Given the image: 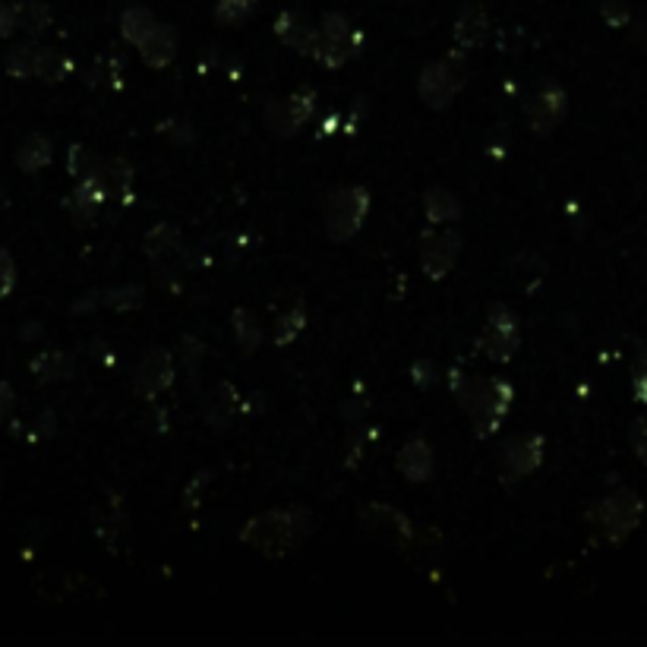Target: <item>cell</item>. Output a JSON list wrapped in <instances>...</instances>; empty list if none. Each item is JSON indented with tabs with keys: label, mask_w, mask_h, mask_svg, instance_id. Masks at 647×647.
Returning <instances> with one entry per match:
<instances>
[{
	"label": "cell",
	"mask_w": 647,
	"mask_h": 647,
	"mask_svg": "<svg viewBox=\"0 0 647 647\" xmlns=\"http://www.w3.org/2000/svg\"><path fill=\"white\" fill-rule=\"evenodd\" d=\"M487 35H490V16L483 13V10H464L458 16V23H455V42L461 48H477L487 42Z\"/></svg>",
	"instance_id": "16"
},
{
	"label": "cell",
	"mask_w": 647,
	"mask_h": 647,
	"mask_svg": "<svg viewBox=\"0 0 647 647\" xmlns=\"http://www.w3.org/2000/svg\"><path fill=\"white\" fill-rule=\"evenodd\" d=\"M234 332H237V345L244 351H256L262 341V329L253 313L247 310H234Z\"/></svg>",
	"instance_id": "22"
},
{
	"label": "cell",
	"mask_w": 647,
	"mask_h": 647,
	"mask_svg": "<svg viewBox=\"0 0 647 647\" xmlns=\"http://www.w3.org/2000/svg\"><path fill=\"white\" fill-rule=\"evenodd\" d=\"M139 51H143V57H146L149 67H155V70L168 67L171 60H174V51H177V35H174V29L155 26V29L146 35V42L139 45Z\"/></svg>",
	"instance_id": "15"
},
{
	"label": "cell",
	"mask_w": 647,
	"mask_h": 647,
	"mask_svg": "<svg viewBox=\"0 0 647 647\" xmlns=\"http://www.w3.org/2000/svg\"><path fill=\"white\" fill-rule=\"evenodd\" d=\"M19 10V26H26L29 32H42L51 23V10L45 4H23Z\"/></svg>",
	"instance_id": "27"
},
{
	"label": "cell",
	"mask_w": 647,
	"mask_h": 647,
	"mask_svg": "<svg viewBox=\"0 0 647 647\" xmlns=\"http://www.w3.org/2000/svg\"><path fill=\"white\" fill-rule=\"evenodd\" d=\"M600 13H603V19L610 26H625V23H629V16H632V4H629V0H603Z\"/></svg>",
	"instance_id": "29"
},
{
	"label": "cell",
	"mask_w": 647,
	"mask_h": 647,
	"mask_svg": "<svg viewBox=\"0 0 647 647\" xmlns=\"http://www.w3.org/2000/svg\"><path fill=\"white\" fill-rule=\"evenodd\" d=\"M38 45L26 42V45H16L10 54H7V73L10 76H32L38 70Z\"/></svg>",
	"instance_id": "21"
},
{
	"label": "cell",
	"mask_w": 647,
	"mask_h": 647,
	"mask_svg": "<svg viewBox=\"0 0 647 647\" xmlns=\"http://www.w3.org/2000/svg\"><path fill=\"white\" fill-rule=\"evenodd\" d=\"M313 105H316V95L310 89L281 98L275 105H269V127L278 136H291L307 124V117L313 114Z\"/></svg>",
	"instance_id": "8"
},
{
	"label": "cell",
	"mask_w": 647,
	"mask_h": 647,
	"mask_svg": "<svg viewBox=\"0 0 647 647\" xmlns=\"http://www.w3.org/2000/svg\"><path fill=\"white\" fill-rule=\"evenodd\" d=\"M641 512H644V505H641L638 493L619 490V493H613V496H606L603 502H597V509L591 512V521L603 531L606 540L619 543V540H625V537H629V534L638 528Z\"/></svg>",
	"instance_id": "3"
},
{
	"label": "cell",
	"mask_w": 647,
	"mask_h": 647,
	"mask_svg": "<svg viewBox=\"0 0 647 647\" xmlns=\"http://www.w3.org/2000/svg\"><path fill=\"white\" fill-rule=\"evenodd\" d=\"M174 382V360L168 351H152L143 363H139L136 379H133V389L136 395L152 398L158 392H165Z\"/></svg>",
	"instance_id": "10"
},
{
	"label": "cell",
	"mask_w": 647,
	"mask_h": 647,
	"mask_svg": "<svg viewBox=\"0 0 647 647\" xmlns=\"http://www.w3.org/2000/svg\"><path fill=\"white\" fill-rule=\"evenodd\" d=\"M458 401L464 404V411L474 417V427L480 436H490L502 414L512 404V386L502 379H464L458 386Z\"/></svg>",
	"instance_id": "1"
},
{
	"label": "cell",
	"mask_w": 647,
	"mask_h": 647,
	"mask_svg": "<svg viewBox=\"0 0 647 647\" xmlns=\"http://www.w3.org/2000/svg\"><path fill=\"white\" fill-rule=\"evenodd\" d=\"M423 209H427L430 221H455L461 215L458 199H452L446 190H430L423 196Z\"/></svg>",
	"instance_id": "20"
},
{
	"label": "cell",
	"mask_w": 647,
	"mask_h": 647,
	"mask_svg": "<svg viewBox=\"0 0 647 647\" xmlns=\"http://www.w3.org/2000/svg\"><path fill=\"white\" fill-rule=\"evenodd\" d=\"M303 518L307 515L297 509L253 518L247 528L240 531V540H247L250 547L262 553H288L297 547V540H303V531L310 528V521H303Z\"/></svg>",
	"instance_id": "2"
},
{
	"label": "cell",
	"mask_w": 647,
	"mask_h": 647,
	"mask_svg": "<svg viewBox=\"0 0 647 647\" xmlns=\"http://www.w3.org/2000/svg\"><path fill=\"white\" fill-rule=\"evenodd\" d=\"M632 386H635V398L647 404V360H644V363H638V370H635Z\"/></svg>",
	"instance_id": "35"
},
{
	"label": "cell",
	"mask_w": 647,
	"mask_h": 647,
	"mask_svg": "<svg viewBox=\"0 0 647 647\" xmlns=\"http://www.w3.org/2000/svg\"><path fill=\"white\" fill-rule=\"evenodd\" d=\"M480 348L487 351L493 360H509L518 351V319L512 316V310L499 307L493 303L490 307V326L480 338Z\"/></svg>",
	"instance_id": "6"
},
{
	"label": "cell",
	"mask_w": 647,
	"mask_h": 647,
	"mask_svg": "<svg viewBox=\"0 0 647 647\" xmlns=\"http://www.w3.org/2000/svg\"><path fill=\"white\" fill-rule=\"evenodd\" d=\"M101 168H98V161L83 149V146H73L70 149V174H76L79 180L83 177H92V174H98Z\"/></svg>",
	"instance_id": "28"
},
{
	"label": "cell",
	"mask_w": 647,
	"mask_h": 647,
	"mask_svg": "<svg viewBox=\"0 0 647 647\" xmlns=\"http://www.w3.org/2000/svg\"><path fill=\"white\" fill-rule=\"evenodd\" d=\"M256 0H218V7H215V19L218 23H225V26H237V23H244V19L250 16Z\"/></svg>",
	"instance_id": "26"
},
{
	"label": "cell",
	"mask_w": 647,
	"mask_h": 647,
	"mask_svg": "<svg viewBox=\"0 0 647 647\" xmlns=\"http://www.w3.org/2000/svg\"><path fill=\"white\" fill-rule=\"evenodd\" d=\"M543 461V439L540 436H518L502 449V468L505 480H518L540 468Z\"/></svg>",
	"instance_id": "9"
},
{
	"label": "cell",
	"mask_w": 647,
	"mask_h": 647,
	"mask_svg": "<svg viewBox=\"0 0 647 647\" xmlns=\"http://www.w3.org/2000/svg\"><path fill=\"white\" fill-rule=\"evenodd\" d=\"M632 446H635V455L647 464V417H638V423L632 427Z\"/></svg>",
	"instance_id": "33"
},
{
	"label": "cell",
	"mask_w": 647,
	"mask_h": 647,
	"mask_svg": "<svg viewBox=\"0 0 647 647\" xmlns=\"http://www.w3.org/2000/svg\"><path fill=\"white\" fill-rule=\"evenodd\" d=\"M32 373L38 379H45V382H54V379H67L73 373V363L67 354H60V351H48L42 357H35L32 360Z\"/></svg>",
	"instance_id": "19"
},
{
	"label": "cell",
	"mask_w": 647,
	"mask_h": 647,
	"mask_svg": "<svg viewBox=\"0 0 647 647\" xmlns=\"http://www.w3.org/2000/svg\"><path fill=\"white\" fill-rule=\"evenodd\" d=\"M19 26V10L13 4H0V38H10Z\"/></svg>",
	"instance_id": "34"
},
{
	"label": "cell",
	"mask_w": 647,
	"mask_h": 647,
	"mask_svg": "<svg viewBox=\"0 0 647 647\" xmlns=\"http://www.w3.org/2000/svg\"><path fill=\"white\" fill-rule=\"evenodd\" d=\"M155 29V19L149 10L143 7H130L124 16H120V32H124V38L130 45H143L146 42V35Z\"/></svg>",
	"instance_id": "18"
},
{
	"label": "cell",
	"mask_w": 647,
	"mask_h": 647,
	"mask_svg": "<svg viewBox=\"0 0 647 647\" xmlns=\"http://www.w3.org/2000/svg\"><path fill=\"white\" fill-rule=\"evenodd\" d=\"M10 408H13V386L10 382H0V423L7 420Z\"/></svg>",
	"instance_id": "36"
},
{
	"label": "cell",
	"mask_w": 647,
	"mask_h": 647,
	"mask_svg": "<svg viewBox=\"0 0 647 647\" xmlns=\"http://www.w3.org/2000/svg\"><path fill=\"white\" fill-rule=\"evenodd\" d=\"M461 86V70L452 64H430L420 76V98L433 108L449 105Z\"/></svg>",
	"instance_id": "11"
},
{
	"label": "cell",
	"mask_w": 647,
	"mask_h": 647,
	"mask_svg": "<svg viewBox=\"0 0 647 647\" xmlns=\"http://www.w3.org/2000/svg\"><path fill=\"white\" fill-rule=\"evenodd\" d=\"M139 288H127V291H111V294H105V303L108 307H114V310H124V307H139Z\"/></svg>",
	"instance_id": "32"
},
{
	"label": "cell",
	"mask_w": 647,
	"mask_h": 647,
	"mask_svg": "<svg viewBox=\"0 0 647 647\" xmlns=\"http://www.w3.org/2000/svg\"><path fill=\"white\" fill-rule=\"evenodd\" d=\"M177 240H180L177 228L158 225V228H152L149 237H146V253H149V256H168V253L177 250Z\"/></svg>",
	"instance_id": "23"
},
{
	"label": "cell",
	"mask_w": 647,
	"mask_h": 647,
	"mask_svg": "<svg viewBox=\"0 0 647 647\" xmlns=\"http://www.w3.org/2000/svg\"><path fill=\"white\" fill-rule=\"evenodd\" d=\"M398 468H401L404 477L414 480V483L430 480V474H433V452H430L427 442H423V439L408 442V446H404L401 455H398Z\"/></svg>",
	"instance_id": "14"
},
{
	"label": "cell",
	"mask_w": 647,
	"mask_h": 647,
	"mask_svg": "<svg viewBox=\"0 0 647 647\" xmlns=\"http://www.w3.org/2000/svg\"><path fill=\"white\" fill-rule=\"evenodd\" d=\"M461 253V237L452 231H442V234H427L423 237V250H420V262H423V272L427 278L439 281L446 278L455 266V259Z\"/></svg>",
	"instance_id": "7"
},
{
	"label": "cell",
	"mask_w": 647,
	"mask_h": 647,
	"mask_svg": "<svg viewBox=\"0 0 647 647\" xmlns=\"http://www.w3.org/2000/svg\"><path fill=\"white\" fill-rule=\"evenodd\" d=\"M351 51H354V35H351L348 19L341 16V13H329L326 19H322V29H319V35H316L313 54H316L329 70H338V67L351 57Z\"/></svg>",
	"instance_id": "5"
},
{
	"label": "cell",
	"mask_w": 647,
	"mask_h": 647,
	"mask_svg": "<svg viewBox=\"0 0 647 647\" xmlns=\"http://www.w3.org/2000/svg\"><path fill=\"white\" fill-rule=\"evenodd\" d=\"M370 212V193L363 187H345L335 190L326 202V231L335 244L348 240L351 234L360 231L363 218Z\"/></svg>",
	"instance_id": "4"
},
{
	"label": "cell",
	"mask_w": 647,
	"mask_h": 647,
	"mask_svg": "<svg viewBox=\"0 0 647 647\" xmlns=\"http://www.w3.org/2000/svg\"><path fill=\"white\" fill-rule=\"evenodd\" d=\"M70 73V60L67 57H60L48 48L38 51V70L35 76H42V79H51V83H57V79H64Z\"/></svg>",
	"instance_id": "24"
},
{
	"label": "cell",
	"mask_w": 647,
	"mask_h": 647,
	"mask_svg": "<svg viewBox=\"0 0 647 647\" xmlns=\"http://www.w3.org/2000/svg\"><path fill=\"white\" fill-rule=\"evenodd\" d=\"M565 114V92L553 83H543L528 101V120L537 133H550Z\"/></svg>",
	"instance_id": "12"
},
{
	"label": "cell",
	"mask_w": 647,
	"mask_h": 647,
	"mask_svg": "<svg viewBox=\"0 0 647 647\" xmlns=\"http://www.w3.org/2000/svg\"><path fill=\"white\" fill-rule=\"evenodd\" d=\"M275 32H278V38H281V42H285L288 48L303 51V54H313L316 35H319L300 13H281L278 23H275Z\"/></svg>",
	"instance_id": "13"
},
{
	"label": "cell",
	"mask_w": 647,
	"mask_h": 647,
	"mask_svg": "<svg viewBox=\"0 0 647 647\" xmlns=\"http://www.w3.org/2000/svg\"><path fill=\"white\" fill-rule=\"evenodd\" d=\"M13 281H16V266H13V256L7 250H0V300H4L13 291Z\"/></svg>",
	"instance_id": "31"
},
{
	"label": "cell",
	"mask_w": 647,
	"mask_h": 647,
	"mask_svg": "<svg viewBox=\"0 0 647 647\" xmlns=\"http://www.w3.org/2000/svg\"><path fill=\"white\" fill-rule=\"evenodd\" d=\"M300 329H303V313H300V310H291L285 319H281V326H278V332H275V341H278V345H288V341H291Z\"/></svg>",
	"instance_id": "30"
},
{
	"label": "cell",
	"mask_w": 647,
	"mask_h": 647,
	"mask_svg": "<svg viewBox=\"0 0 647 647\" xmlns=\"http://www.w3.org/2000/svg\"><path fill=\"white\" fill-rule=\"evenodd\" d=\"M51 161V143H48V136H29L23 146H19L16 152V165L23 168V171H42L45 165Z\"/></svg>",
	"instance_id": "17"
},
{
	"label": "cell",
	"mask_w": 647,
	"mask_h": 647,
	"mask_svg": "<svg viewBox=\"0 0 647 647\" xmlns=\"http://www.w3.org/2000/svg\"><path fill=\"white\" fill-rule=\"evenodd\" d=\"M101 180H105L108 193H127L130 190V180H133V171L127 161H108V168L98 171Z\"/></svg>",
	"instance_id": "25"
}]
</instances>
